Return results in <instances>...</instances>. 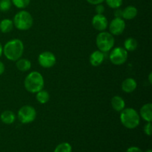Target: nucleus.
<instances>
[{"instance_id":"f257e3e1","label":"nucleus","mask_w":152,"mask_h":152,"mask_svg":"<svg viewBox=\"0 0 152 152\" xmlns=\"http://www.w3.org/2000/svg\"><path fill=\"white\" fill-rule=\"evenodd\" d=\"M24 52L23 42L19 39L10 40L4 45L3 53L5 57L10 61H17L22 57Z\"/></svg>"},{"instance_id":"f03ea898","label":"nucleus","mask_w":152,"mask_h":152,"mask_svg":"<svg viewBox=\"0 0 152 152\" xmlns=\"http://www.w3.org/2000/svg\"><path fill=\"white\" fill-rule=\"evenodd\" d=\"M45 82L42 75L38 71H32L25 79L24 86L28 92L37 94L44 88Z\"/></svg>"},{"instance_id":"7ed1b4c3","label":"nucleus","mask_w":152,"mask_h":152,"mask_svg":"<svg viewBox=\"0 0 152 152\" xmlns=\"http://www.w3.org/2000/svg\"><path fill=\"white\" fill-rule=\"evenodd\" d=\"M120 122L124 127L134 129L137 127L140 122V117L137 111L132 108L123 109L120 113Z\"/></svg>"},{"instance_id":"20e7f679","label":"nucleus","mask_w":152,"mask_h":152,"mask_svg":"<svg viewBox=\"0 0 152 152\" xmlns=\"http://www.w3.org/2000/svg\"><path fill=\"white\" fill-rule=\"evenodd\" d=\"M13 25L19 31H28L34 24V19L29 12L26 10L19 11L13 18Z\"/></svg>"},{"instance_id":"39448f33","label":"nucleus","mask_w":152,"mask_h":152,"mask_svg":"<svg viewBox=\"0 0 152 152\" xmlns=\"http://www.w3.org/2000/svg\"><path fill=\"white\" fill-rule=\"evenodd\" d=\"M96 47L102 52H108L114 45V38L113 35L106 31L99 33L96 38Z\"/></svg>"},{"instance_id":"423d86ee","label":"nucleus","mask_w":152,"mask_h":152,"mask_svg":"<svg viewBox=\"0 0 152 152\" xmlns=\"http://www.w3.org/2000/svg\"><path fill=\"white\" fill-rule=\"evenodd\" d=\"M17 117L20 123L28 124L35 120L37 117V111L35 108L31 105H24L18 111Z\"/></svg>"},{"instance_id":"0eeeda50","label":"nucleus","mask_w":152,"mask_h":152,"mask_svg":"<svg viewBox=\"0 0 152 152\" xmlns=\"http://www.w3.org/2000/svg\"><path fill=\"white\" fill-rule=\"evenodd\" d=\"M129 53L128 51L122 47H117L113 49L109 56L110 61L114 65H123L127 61Z\"/></svg>"},{"instance_id":"6e6552de","label":"nucleus","mask_w":152,"mask_h":152,"mask_svg":"<svg viewBox=\"0 0 152 152\" xmlns=\"http://www.w3.org/2000/svg\"><path fill=\"white\" fill-rule=\"evenodd\" d=\"M39 64L42 68H50L56 64V59L55 55L50 51H44L39 55Z\"/></svg>"},{"instance_id":"1a4fd4ad","label":"nucleus","mask_w":152,"mask_h":152,"mask_svg":"<svg viewBox=\"0 0 152 152\" xmlns=\"http://www.w3.org/2000/svg\"><path fill=\"white\" fill-rule=\"evenodd\" d=\"M126 28V22L123 18L115 17L109 25L110 34L113 36H119L123 34Z\"/></svg>"},{"instance_id":"9d476101","label":"nucleus","mask_w":152,"mask_h":152,"mask_svg":"<svg viewBox=\"0 0 152 152\" xmlns=\"http://www.w3.org/2000/svg\"><path fill=\"white\" fill-rule=\"evenodd\" d=\"M92 25L98 31H105L108 25L107 18L103 14H96L92 19Z\"/></svg>"},{"instance_id":"9b49d317","label":"nucleus","mask_w":152,"mask_h":152,"mask_svg":"<svg viewBox=\"0 0 152 152\" xmlns=\"http://www.w3.org/2000/svg\"><path fill=\"white\" fill-rule=\"evenodd\" d=\"M137 87V83L136 80L133 78H127L123 82L121 85V88L126 93H132L136 90Z\"/></svg>"},{"instance_id":"f8f14e48","label":"nucleus","mask_w":152,"mask_h":152,"mask_svg":"<svg viewBox=\"0 0 152 152\" xmlns=\"http://www.w3.org/2000/svg\"><path fill=\"white\" fill-rule=\"evenodd\" d=\"M105 56H104L103 52L100 51V50H95L90 55V58H89V61H90L91 65L93 66H99L103 62Z\"/></svg>"},{"instance_id":"ddd939ff","label":"nucleus","mask_w":152,"mask_h":152,"mask_svg":"<svg viewBox=\"0 0 152 152\" xmlns=\"http://www.w3.org/2000/svg\"><path fill=\"white\" fill-rule=\"evenodd\" d=\"M140 117L145 121L151 122L152 120V104L146 103L142 105L140 111Z\"/></svg>"},{"instance_id":"4468645a","label":"nucleus","mask_w":152,"mask_h":152,"mask_svg":"<svg viewBox=\"0 0 152 152\" xmlns=\"http://www.w3.org/2000/svg\"><path fill=\"white\" fill-rule=\"evenodd\" d=\"M113 109L118 112H121L126 107V102L123 97L120 96H114L111 101Z\"/></svg>"},{"instance_id":"2eb2a0df","label":"nucleus","mask_w":152,"mask_h":152,"mask_svg":"<svg viewBox=\"0 0 152 152\" xmlns=\"http://www.w3.org/2000/svg\"><path fill=\"white\" fill-rule=\"evenodd\" d=\"M137 9L134 6L129 5L127 6L124 10H123V16L122 18L127 20H131V19H134L137 15Z\"/></svg>"},{"instance_id":"dca6fc26","label":"nucleus","mask_w":152,"mask_h":152,"mask_svg":"<svg viewBox=\"0 0 152 152\" xmlns=\"http://www.w3.org/2000/svg\"><path fill=\"white\" fill-rule=\"evenodd\" d=\"M0 119H1V121L4 124L11 125L12 123H14L15 120H16V115L13 111L7 110L1 113Z\"/></svg>"},{"instance_id":"f3484780","label":"nucleus","mask_w":152,"mask_h":152,"mask_svg":"<svg viewBox=\"0 0 152 152\" xmlns=\"http://www.w3.org/2000/svg\"><path fill=\"white\" fill-rule=\"evenodd\" d=\"M16 66L19 71L25 72L31 69V62L27 59H19L16 61Z\"/></svg>"},{"instance_id":"a211bd4d","label":"nucleus","mask_w":152,"mask_h":152,"mask_svg":"<svg viewBox=\"0 0 152 152\" xmlns=\"http://www.w3.org/2000/svg\"><path fill=\"white\" fill-rule=\"evenodd\" d=\"M13 21L9 19H4L0 22V31L4 34L10 32L13 28Z\"/></svg>"},{"instance_id":"6ab92c4d","label":"nucleus","mask_w":152,"mask_h":152,"mask_svg":"<svg viewBox=\"0 0 152 152\" xmlns=\"http://www.w3.org/2000/svg\"><path fill=\"white\" fill-rule=\"evenodd\" d=\"M36 99H37V102H39L41 104H45L50 99V94L47 91L41 90L39 92H37V95H36Z\"/></svg>"},{"instance_id":"aec40b11","label":"nucleus","mask_w":152,"mask_h":152,"mask_svg":"<svg viewBox=\"0 0 152 152\" xmlns=\"http://www.w3.org/2000/svg\"><path fill=\"white\" fill-rule=\"evenodd\" d=\"M138 46V42L135 39L128 38L124 42V48L127 51H134L137 49Z\"/></svg>"},{"instance_id":"412c9836","label":"nucleus","mask_w":152,"mask_h":152,"mask_svg":"<svg viewBox=\"0 0 152 152\" xmlns=\"http://www.w3.org/2000/svg\"><path fill=\"white\" fill-rule=\"evenodd\" d=\"M53 152H72V147L68 142H62L55 148Z\"/></svg>"},{"instance_id":"4be33fe9","label":"nucleus","mask_w":152,"mask_h":152,"mask_svg":"<svg viewBox=\"0 0 152 152\" xmlns=\"http://www.w3.org/2000/svg\"><path fill=\"white\" fill-rule=\"evenodd\" d=\"M12 4L19 9H24L29 5L31 0H11Z\"/></svg>"},{"instance_id":"5701e85b","label":"nucleus","mask_w":152,"mask_h":152,"mask_svg":"<svg viewBox=\"0 0 152 152\" xmlns=\"http://www.w3.org/2000/svg\"><path fill=\"white\" fill-rule=\"evenodd\" d=\"M12 6L11 0H0V10L2 12H7Z\"/></svg>"},{"instance_id":"b1692460","label":"nucleus","mask_w":152,"mask_h":152,"mask_svg":"<svg viewBox=\"0 0 152 152\" xmlns=\"http://www.w3.org/2000/svg\"><path fill=\"white\" fill-rule=\"evenodd\" d=\"M105 1L108 7L113 9L119 8L123 4V0H105Z\"/></svg>"},{"instance_id":"393cba45","label":"nucleus","mask_w":152,"mask_h":152,"mask_svg":"<svg viewBox=\"0 0 152 152\" xmlns=\"http://www.w3.org/2000/svg\"><path fill=\"white\" fill-rule=\"evenodd\" d=\"M144 132L148 136H151V122H147L146 124L144 126Z\"/></svg>"},{"instance_id":"a878e982","label":"nucleus","mask_w":152,"mask_h":152,"mask_svg":"<svg viewBox=\"0 0 152 152\" xmlns=\"http://www.w3.org/2000/svg\"><path fill=\"white\" fill-rule=\"evenodd\" d=\"M95 11H96V14H103L104 11H105V7L102 4H96V7H95Z\"/></svg>"},{"instance_id":"bb28decb","label":"nucleus","mask_w":152,"mask_h":152,"mask_svg":"<svg viewBox=\"0 0 152 152\" xmlns=\"http://www.w3.org/2000/svg\"><path fill=\"white\" fill-rule=\"evenodd\" d=\"M89 4H94V5H96V4H102V2L105 1V0H86Z\"/></svg>"},{"instance_id":"cd10ccee","label":"nucleus","mask_w":152,"mask_h":152,"mask_svg":"<svg viewBox=\"0 0 152 152\" xmlns=\"http://www.w3.org/2000/svg\"><path fill=\"white\" fill-rule=\"evenodd\" d=\"M126 152H143V151H142L140 148H138V147L132 146V147H130V148H128Z\"/></svg>"},{"instance_id":"c85d7f7f","label":"nucleus","mask_w":152,"mask_h":152,"mask_svg":"<svg viewBox=\"0 0 152 152\" xmlns=\"http://www.w3.org/2000/svg\"><path fill=\"white\" fill-rule=\"evenodd\" d=\"M114 16H115V17L117 18H122V16H123V10L119 8H117L115 11H114Z\"/></svg>"},{"instance_id":"c756f323","label":"nucleus","mask_w":152,"mask_h":152,"mask_svg":"<svg viewBox=\"0 0 152 152\" xmlns=\"http://www.w3.org/2000/svg\"><path fill=\"white\" fill-rule=\"evenodd\" d=\"M4 71V65L3 64L2 62L0 61V75H1V74H3Z\"/></svg>"},{"instance_id":"7c9ffc66","label":"nucleus","mask_w":152,"mask_h":152,"mask_svg":"<svg viewBox=\"0 0 152 152\" xmlns=\"http://www.w3.org/2000/svg\"><path fill=\"white\" fill-rule=\"evenodd\" d=\"M151 77H152V73L151 72V73H150V74H149V75H148V82H149L150 84H151V83H152Z\"/></svg>"},{"instance_id":"2f4dec72","label":"nucleus","mask_w":152,"mask_h":152,"mask_svg":"<svg viewBox=\"0 0 152 152\" xmlns=\"http://www.w3.org/2000/svg\"><path fill=\"white\" fill-rule=\"evenodd\" d=\"M3 53V47L2 45H1V44L0 43V57H1V56L2 55Z\"/></svg>"},{"instance_id":"473e14b6","label":"nucleus","mask_w":152,"mask_h":152,"mask_svg":"<svg viewBox=\"0 0 152 152\" xmlns=\"http://www.w3.org/2000/svg\"><path fill=\"white\" fill-rule=\"evenodd\" d=\"M145 152H152V151H151V149H148V150H147V151H145Z\"/></svg>"}]
</instances>
